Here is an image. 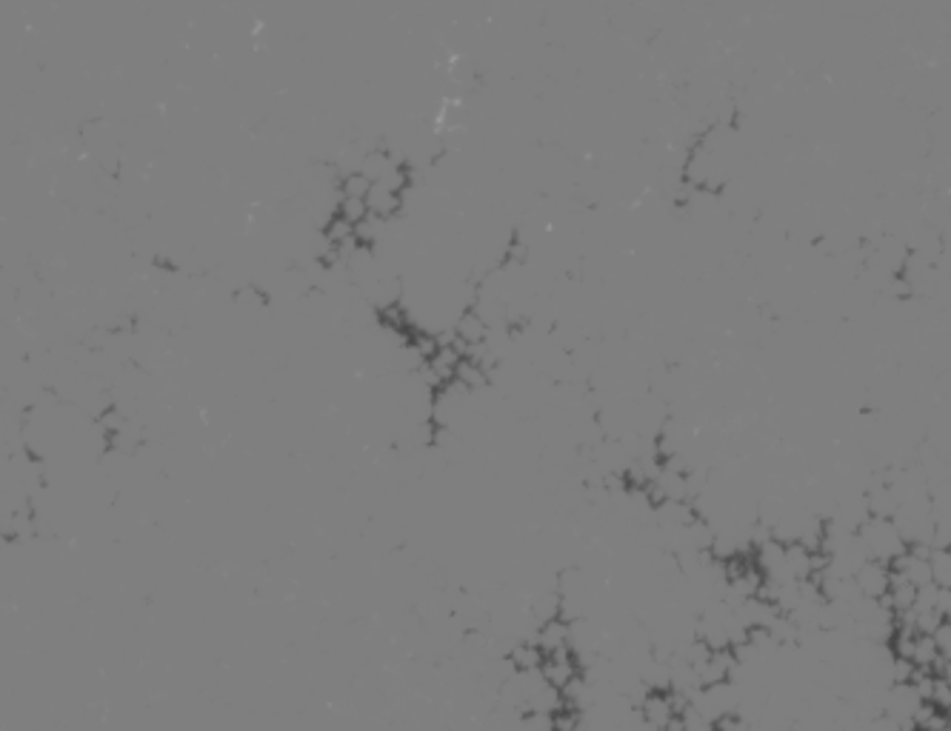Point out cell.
<instances>
[{"mask_svg": "<svg viewBox=\"0 0 951 731\" xmlns=\"http://www.w3.org/2000/svg\"><path fill=\"white\" fill-rule=\"evenodd\" d=\"M892 566L880 563V560H866L857 572H854V586L860 597L866 600H886L892 589Z\"/></svg>", "mask_w": 951, "mask_h": 731, "instance_id": "cell-1", "label": "cell"}, {"mask_svg": "<svg viewBox=\"0 0 951 731\" xmlns=\"http://www.w3.org/2000/svg\"><path fill=\"white\" fill-rule=\"evenodd\" d=\"M932 580L940 592H951V546H932L929 552Z\"/></svg>", "mask_w": 951, "mask_h": 731, "instance_id": "cell-2", "label": "cell"}, {"mask_svg": "<svg viewBox=\"0 0 951 731\" xmlns=\"http://www.w3.org/2000/svg\"><path fill=\"white\" fill-rule=\"evenodd\" d=\"M932 637L934 643H937V652L943 657V663H951V620H943Z\"/></svg>", "mask_w": 951, "mask_h": 731, "instance_id": "cell-3", "label": "cell"}, {"mask_svg": "<svg viewBox=\"0 0 951 731\" xmlns=\"http://www.w3.org/2000/svg\"><path fill=\"white\" fill-rule=\"evenodd\" d=\"M946 720H949V729H951V706L946 709Z\"/></svg>", "mask_w": 951, "mask_h": 731, "instance_id": "cell-4", "label": "cell"}]
</instances>
